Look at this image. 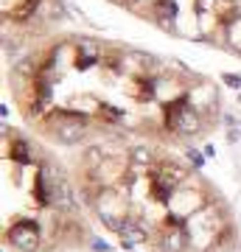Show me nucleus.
Masks as SVG:
<instances>
[{"label": "nucleus", "mask_w": 241, "mask_h": 252, "mask_svg": "<svg viewBox=\"0 0 241 252\" xmlns=\"http://www.w3.org/2000/svg\"><path fill=\"white\" fill-rule=\"evenodd\" d=\"M6 241H11V247L20 252H36L42 247L39 241V227H36L34 219H17L11 230L6 233Z\"/></svg>", "instance_id": "f257e3e1"}, {"label": "nucleus", "mask_w": 241, "mask_h": 252, "mask_svg": "<svg viewBox=\"0 0 241 252\" xmlns=\"http://www.w3.org/2000/svg\"><path fill=\"white\" fill-rule=\"evenodd\" d=\"M121 241H132V244H143V241H149V233L143 230L138 221H135L132 216H126L124 219V224H121Z\"/></svg>", "instance_id": "f03ea898"}, {"label": "nucleus", "mask_w": 241, "mask_h": 252, "mask_svg": "<svg viewBox=\"0 0 241 252\" xmlns=\"http://www.w3.org/2000/svg\"><path fill=\"white\" fill-rule=\"evenodd\" d=\"M11 160L20 162V165L34 162V152H31V146H28L26 137H14V140H11Z\"/></svg>", "instance_id": "7ed1b4c3"}, {"label": "nucleus", "mask_w": 241, "mask_h": 252, "mask_svg": "<svg viewBox=\"0 0 241 252\" xmlns=\"http://www.w3.org/2000/svg\"><path fill=\"white\" fill-rule=\"evenodd\" d=\"M129 160H132L135 165H146V168H154V165H157V157H154L152 146H135L132 152H129Z\"/></svg>", "instance_id": "20e7f679"}, {"label": "nucleus", "mask_w": 241, "mask_h": 252, "mask_svg": "<svg viewBox=\"0 0 241 252\" xmlns=\"http://www.w3.org/2000/svg\"><path fill=\"white\" fill-rule=\"evenodd\" d=\"M188 247V238L179 230H169V233L163 235V241H160V250L163 252H182Z\"/></svg>", "instance_id": "39448f33"}, {"label": "nucleus", "mask_w": 241, "mask_h": 252, "mask_svg": "<svg viewBox=\"0 0 241 252\" xmlns=\"http://www.w3.org/2000/svg\"><path fill=\"white\" fill-rule=\"evenodd\" d=\"M104 160H107V152H101V146H90L87 152H84V162H87L90 168H101Z\"/></svg>", "instance_id": "423d86ee"}, {"label": "nucleus", "mask_w": 241, "mask_h": 252, "mask_svg": "<svg viewBox=\"0 0 241 252\" xmlns=\"http://www.w3.org/2000/svg\"><path fill=\"white\" fill-rule=\"evenodd\" d=\"M185 157H188L191 162H194L197 168H202V165H205V157H202V154H199L197 149H188V152H185Z\"/></svg>", "instance_id": "0eeeda50"}, {"label": "nucleus", "mask_w": 241, "mask_h": 252, "mask_svg": "<svg viewBox=\"0 0 241 252\" xmlns=\"http://www.w3.org/2000/svg\"><path fill=\"white\" fill-rule=\"evenodd\" d=\"M222 79L227 81V84H230V87H239V84H241V79H239V76H230V73H224Z\"/></svg>", "instance_id": "6e6552de"}, {"label": "nucleus", "mask_w": 241, "mask_h": 252, "mask_svg": "<svg viewBox=\"0 0 241 252\" xmlns=\"http://www.w3.org/2000/svg\"><path fill=\"white\" fill-rule=\"evenodd\" d=\"M93 250H96V252H109V247L104 241H93Z\"/></svg>", "instance_id": "1a4fd4ad"}]
</instances>
